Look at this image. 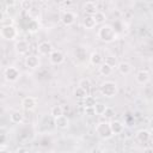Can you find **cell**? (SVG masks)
Wrapping results in <instances>:
<instances>
[{"label": "cell", "instance_id": "cb8c5ba5", "mask_svg": "<svg viewBox=\"0 0 153 153\" xmlns=\"http://www.w3.org/2000/svg\"><path fill=\"white\" fill-rule=\"evenodd\" d=\"M78 86H79L80 88H82L84 91L88 92L90 88H91V80L87 79V78H82V79L79 80V85H78Z\"/></svg>", "mask_w": 153, "mask_h": 153}, {"label": "cell", "instance_id": "e575fe53", "mask_svg": "<svg viewBox=\"0 0 153 153\" xmlns=\"http://www.w3.org/2000/svg\"><path fill=\"white\" fill-rule=\"evenodd\" d=\"M17 152H18V153H26V149H25V148H19Z\"/></svg>", "mask_w": 153, "mask_h": 153}, {"label": "cell", "instance_id": "ffe728a7", "mask_svg": "<svg viewBox=\"0 0 153 153\" xmlns=\"http://www.w3.org/2000/svg\"><path fill=\"white\" fill-rule=\"evenodd\" d=\"M93 20H94V23H96V25L97 24H104L105 23V20H106V16H105V13H103L102 11H97L93 16Z\"/></svg>", "mask_w": 153, "mask_h": 153}, {"label": "cell", "instance_id": "2e32d148", "mask_svg": "<svg viewBox=\"0 0 153 153\" xmlns=\"http://www.w3.org/2000/svg\"><path fill=\"white\" fill-rule=\"evenodd\" d=\"M135 137H136V140H137L139 142L145 143V142H147V141L151 139V131L147 130V129H140V130L136 133Z\"/></svg>", "mask_w": 153, "mask_h": 153}, {"label": "cell", "instance_id": "836d02e7", "mask_svg": "<svg viewBox=\"0 0 153 153\" xmlns=\"http://www.w3.org/2000/svg\"><path fill=\"white\" fill-rule=\"evenodd\" d=\"M5 19V12L2 10H0V23H2Z\"/></svg>", "mask_w": 153, "mask_h": 153}, {"label": "cell", "instance_id": "52a82bcc", "mask_svg": "<svg viewBox=\"0 0 153 153\" xmlns=\"http://www.w3.org/2000/svg\"><path fill=\"white\" fill-rule=\"evenodd\" d=\"M49 61L51 65H61L65 61V55L59 49H53V51L49 54Z\"/></svg>", "mask_w": 153, "mask_h": 153}, {"label": "cell", "instance_id": "9c48e42d", "mask_svg": "<svg viewBox=\"0 0 153 153\" xmlns=\"http://www.w3.org/2000/svg\"><path fill=\"white\" fill-rule=\"evenodd\" d=\"M24 63L27 68L30 69H36L39 67L41 65V61H39V57L37 55H27L24 60Z\"/></svg>", "mask_w": 153, "mask_h": 153}, {"label": "cell", "instance_id": "8992f818", "mask_svg": "<svg viewBox=\"0 0 153 153\" xmlns=\"http://www.w3.org/2000/svg\"><path fill=\"white\" fill-rule=\"evenodd\" d=\"M29 48H30V45H29V42L26 39L22 38V39H17L14 42V50L19 55H26L29 51Z\"/></svg>", "mask_w": 153, "mask_h": 153}, {"label": "cell", "instance_id": "4316f807", "mask_svg": "<svg viewBox=\"0 0 153 153\" xmlns=\"http://www.w3.org/2000/svg\"><path fill=\"white\" fill-rule=\"evenodd\" d=\"M19 6H20V8H22V10H24V11H27V12H29V11L32 8V6H33V5H32V2H31L30 0H23V1H20V2H19Z\"/></svg>", "mask_w": 153, "mask_h": 153}, {"label": "cell", "instance_id": "4fadbf2b", "mask_svg": "<svg viewBox=\"0 0 153 153\" xmlns=\"http://www.w3.org/2000/svg\"><path fill=\"white\" fill-rule=\"evenodd\" d=\"M135 80H136V82L140 84V85H145L146 82H148V80H149V73H148V71H146V69H140V71L136 73V75H135Z\"/></svg>", "mask_w": 153, "mask_h": 153}, {"label": "cell", "instance_id": "6da1fadb", "mask_svg": "<svg viewBox=\"0 0 153 153\" xmlns=\"http://www.w3.org/2000/svg\"><path fill=\"white\" fill-rule=\"evenodd\" d=\"M97 36H98V38H99L102 42L111 43V42H114V41L117 38V32L115 31L114 26H111V25H109V24H103V25H100V27L98 29Z\"/></svg>", "mask_w": 153, "mask_h": 153}, {"label": "cell", "instance_id": "7a4b0ae2", "mask_svg": "<svg viewBox=\"0 0 153 153\" xmlns=\"http://www.w3.org/2000/svg\"><path fill=\"white\" fill-rule=\"evenodd\" d=\"M99 91H100V94L103 97H106V98H112L117 94V91H118V87H117V84L115 81H111V80H108V81H104L100 87H99Z\"/></svg>", "mask_w": 153, "mask_h": 153}, {"label": "cell", "instance_id": "74e56055", "mask_svg": "<svg viewBox=\"0 0 153 153\" xmlns=\"http://www.w3.org/2000/svg\"><path fill=\"white\" fill-rule=\"evenodd\" d=\"M106 153H114V152H112V151H109V152H106Z\"/></svg>", "mask_w": 153, "mask_h": 153}, {"label": "cell", "instance_id": "30bf717a", "mask_svg": "<svg viewBox=\"0 0 153 153\" xmlns=\"http://www.w3.org/2000/svg\"><path fill=\"white\" fill-rule=\"evenodd\" d=\"M37 51L42 56H47L53 51V44L48 41H43L37 45Z\"/></svg>", "mask_w": 153, "mask_h": 153}, {"label": "cell", "instance_id": "277c9868", "mask_svg": "<svg viewBox=\"0 0 153 153\" xmlns=\"http://www.w3.org/2000/svg\"><path fill=\"white\" fill-rule=\"evenodd\" d=\"M17 35H18V31L14 25L7 24L0 27V36L6 41H13L17 37Z\"/></svg>", "mask_w": 153, "mask_h": 153}, {"label": "cell", "instance_id": "7402d4cb", "mask_svg": "<svg viewBox=\"0 0 153 153\" xmlns=\"http://www.w3.org/2000/svg\"><path fill=\"white\" fill-rule=\"evenodd\" d=\"M82 25L85 29H93L96 26V23L93 20V17L92 16H85L84 19H82Z\"/></svg>", "mask_w": 153, "mask_h": 153}, {"label": "cell", "instance_id": "ab89813d", "mask_svg": "<svg viewBox=\"0 0 153 153\" xmlns=\"http://www.w3.org/2000/svg\"><path fill=\"white\" fill-rule=\"evenodd\" d=\"M0 133H1V131H0Z\"/></svg>", "mask_w": 153, "mask_h": 153}, {"label": "cell", "instance_id": "83f0119b", "mask_svg": "<svg viewBox=\"0 0 153 153\" xmlns=\"http://www.w3.org/2000/svg\"><path fill=\"white\" fill-rule=\"evenodd\" d=\"M74 96L76 97V98H79V99H84L86 96H87V92L86 91H84L82 88H80L79 86L74 90Z\"/></svg>", "mask_w": 153, "mask_h": 153}, {"label": "cell", "instance_id": "ba28073f", "mask_svg": "<svg viewBox=\"0 0 153 153\" xmlns=\"http://www.w3.org/2000/svg\"><path fill=\"white\" fill-rule=\"evenodd\" d=\"M36 105H37L36 98H33L32 96H27L22 99V108L25 111H32L36 108Z\"/></svg>", "mask_w": 153, "mask_h": 153}, {"label": "cell", "instance_id": "5bb4252c", "mask_svg": "<svg viewBox=\"0 0 153 153\" xmlns=\"http://www.w3.org/2000/svg\"><path fill=\"white\" fill-rule=\"evenodd\" d=\"M109 126H110V129H111V133L112 135H117V134H121L124 129V126L121 121H117V120H114L111 122H109Z\"/></svg>", "mask_w": 153, "mask_h": 153}, {"label": "cell", "instance_id": "f546056e", "mask_svg": "<svg viewBox=\"0 0 153 153\" xmlns=\"http://www.w3.org/2000/svg\"><path fill=\"white\" fill-rule=\"evenodd\" d=\"M37 29H38V24H37V22L35 19H32L31 20V24L29 25V30L30 31H36Z\"/></svg>", "mask_w": 153, "mask_h": 153}, {"label": "cell", "instance_id": "603a6c76", "mask_svg": "<svg viewBox=\"0 0 153 153\" xmlns=\"http://www.w3.org/2000/svg\"><path fill=\"white\" fill-rule=\"evenodd\" d=\"M50 115H51V117H54V118H56V117L63 115V108H62L61 105H59V104H57V105H53L51 109H50Z\"/></svg>", "mask_w": 153, "mask_h": 153}, {"label": "cell", "instance_id": "7c38bea8", "mask_svg": "<svg viewBox=\"0 0 153 153\" xmlns=\"http://www.w3.org/2000/svg\"><path fill=\"white\" fill-rule=\"evenodd\" d=\"M54 123H55L56 128H59V129H67L69 127V118L65 115H61V116L54 118Z\"/></svg>", "mask_w": 153, "mask_h": 153}, {"label": "cell", "instance_id": "3957f363", "mask_svg": "<svg viewBox=\"0 0 153 153\" xmlns=\"http://www.w3.org/2000/svg\"><path fill=\"white\" fill-rule=\"evenodd\" d=\"M96 134L102 137V139H110L112 136V133H111V129H110V126H109V122H98L96 124Z\"/></svg>", "mask_w": 153, "mask_h": 153}, {"label": "cell", "instance_id": "1f68e13d", "mask_svg": "<svg viewBox=\"0 0 153 153\" xmlns=\"http://www.w3.org/2000/svg\"><path fill=\"white\" fill-rule=\"evenodd\" d=\"M5 141H6V135L0 133V145H4V143H5Z\"/></svg>", "mask_w": 153, "mask_h": 153}, {"label": "cell", "instance_id": "f1b7e54d", "mask_svg": "<svg viewBox=\"0 0 153 153\" xmlns=\"http://www.w3.org/2000/svg\"><path fill=\"white\" fill-rule=\"evenodd\" d=\"M102 116H104V117L108 118V120H111V118L115 116V111H114V109L106 106V109H105V111H104V114H103Z\"/></svg>", "mask_w": 153, "mask_h": 153}, {"label": "cell", "instance_id": "d4e9b609", "mask_svg": "<svg viewBox=\"0 0 153 153\" xmlns=\"http://www.w3.org/2000/svg\"><path fill=\"white\" fill-rule=\"evenodd\" d=\"M84 106H85V109L86 108H93L94 105H96V98L93 97V96H86L84 99Z\"/></svg>", "mask_w": 153, "mask_h": 153}, {"label": "cell", "instance_id": "8fae6325", "mask_svg": "<svg viewBox=\"0 0 153 153\" xmlns=\"http://www.w3.org/2000/svg\"><path fill=\"white\" fill-rule=\"evenodd\" d=\"M61 22H62V24L63 25H66V26H71V25H73L74 24V22H75V14L73 13V12H71V11H65L62 14H61Z\"/></svg>", "mask_w": 153, "mask_h": 153}, {"label": "cell", "instance_id": "ac0fdd59", "mask_svg": "<svg viewBox=\"0 0 153 153\" xmlns=\"http://www.w3.org/2000/svg\"><path fill=\"white\" fill-rule=\"evenodd\" d=\"M98 71H99V74L103 75V76H109L111 73H112V66L108 62H103L99 67H98Z\"/></svg>", "mask_w": 153, "mask_h": 153}, {"label": "cell", "instance_id": "8d00e7d4", "mask_svg": "<svg viewBox=\"0 0 153 153\" xmlns=\"http://www.w3.org/2000/svg\"><path fill=\"white\" fill-rule=\"evenodd\" d=\"M71 4H72V1H63V2H61V5H67V6L71 5Z\"/></svg>", "mask_w": 153, "mask_h": 153}, {"label": "cell", "instance_id": "d6a6232c", "mask_svg": "<svg viewBox=\"0 0 153 153\" xmlns=\"http://www.w3.org/2000/svg\"><path fill=\"white\" fill-rule=\"evenodd\" d=\"M143 153H153V148L152 147H146V148H143Z\"/></svg>", "mask_w": 153, "mask_h": 153}, {"label": "cell", "instance_id": "d590c367", "mask_svg": "<svg viewBox=\"0 0 153 153\" xmlns=\"http://www.w3.org/2000/svg\"><path fill=\"white\" fill-rule=\"evenodd\" d=\"M0 153H11V152L7 151V149H5V148H1V149H0Z\"/></svg>", "mask_w": 153, "mask_h": 153}, {"label": "cell", "instance_id": "9a60e30c", "mask_svg": "<svg viewBox=\"0 0 153 153\" xmlns=\"http://www.w3.org/2000/svg\"><path fill=\"white\" fill-rule=\"evenodd\" d=\"M82 10L85 12V16H93L98 11L97 10V4L94 1H87L86 4H84Z\"/></svg>", "mask_w": 153, "mask_h": 153}, {"label": "cell", "instance_id": "e0dca14e", "mask_svg": "<svg viewBox=\"0 0 153 153\" xmlns=\"http://www.w3.org/2000/svg\"><path fill=\"white\" fill-rule=\"evenodd\" d=\"M131 69H133V67H131V65H130L129 62L122 61V62H120V63L117 65V71H118L122 75H128V74H130V73H131Z\"/></svg>", "mask_w": 153, "mask_h": 153}, {"label": "cell", "instance_id": "4dcf8cb0", "mask_svg": "<svg viewBox=\"0 0 153 153\" xmlns=\"http://www.w3.org/2000/svg\"><path fill=\"white\" fill-rule=\"evenodd\" d=\"M85 114H86L87 116H93V115H96L93 108H86V109H85Z\"/></svg>", "mask_w": 153, "mask_h": 153}, {"label": "cell", "instance_id": "44dd1931", "mask_svg": "<svg viewBox=\"0 0 153 153\" xmlns=\"http://www.w3.org/2000/svg\"><path fill=\"white\" fill-rule=\"evenodd\" d=\"M10 120H11L12 123H17V124H19V123L23 122L24 116H23V114H22L20 111H13V112L10 115Z\"/></svg>", "mask_w": 153, "mask_h": 153}, {"label": "cell", "instance_id": "5b68a950", "mask_svg": "<svg viewBox=\"0 0 153 153\" xmlns=\"http://www.w3.org/2000/svg\"><path fill=\"white\" fill-rule=\"evenodd\" d=\"M4 76L7 81L10 82H14L19 79L20 76V72L17 67H13V66H10V67H6L5 71H4Z\"/></svg>", "mask_w": 153, "mask_h": 153}, {"label": "cell", "instance_id": "f35d334b", "mask_svg": "<svg viewBox=\"0 0 153 153\" xmlns=\"http://www.w3.org/2000/svg\"><path fill=\"white\" fill-rule=\"evenodd\" d=\"M11 153H18V152H11Z\"/></svg>", "mask_w": 153, "mask_h": 153}, {"label": "cell", "instance_id": "484cf974", "mask_svg": "<svg viewBox=\"0 0 153 153\" xmlns=\"http://www.w3.org/2000/svg\"><path fill=\"white\" fill-rule=\"evenodd\" d=\"M105 109H106V105L105 104H103V103H96V105L93 106V110H94V114L96 115H103L104 114V111H105Z\"/></svg>", "mask_w": 153, "mask_h": 153}, {"label": "cell", "instance_id": "d6986e66", "mask_svg": "<svg viewBox=\"0 0 153 153\" xmlns=\"http://www.w3.org/2000/svg\"><path fill=\"white\" fill-rule=\"evenodd\" d=\"M90 62H91V65H93V66H100L104 61H103V56L100 55V53H98V51H93V53H91V55H90Z\"/></svg>", "mask_w": 153, "mask_h": 153}]
</instances>
